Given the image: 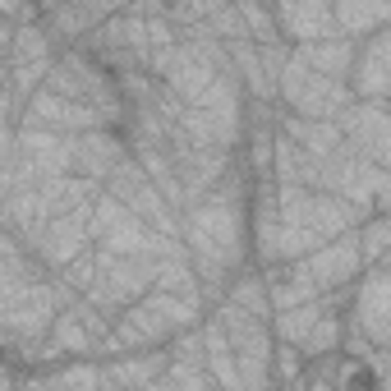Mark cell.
I'll list each match as a JSON object with an SVG mask.
<instances>
[{
    "instance_id": "obj_1",
    "label": "cell",
    "mask_w": 391,
    "mask_h": 391,
    "mask_svg": "<svg viewBox=\"0 0 391 391\" xmlns=\"http://www.w3.org/2000/svg\"><path fill=\"white\" fill-rule=\"evenodd\" d=\"M295 124V129H300V134H309V143H318V129H309V124H300V120H290ZM323 138H327V143H336V129H323ZM300 152H309V156H318V152H323V147H300ZM327 156V152H323Z\"/></svg>"
}]
</instances>
